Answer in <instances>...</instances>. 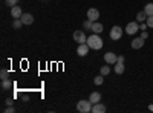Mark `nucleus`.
Listing matches in <instances>:
<instances>
[{"label": "nucleus", "mask_w": 153, "mask_h": 113, "mask_svg": "<svg viewBox=\"0 0 153 113\" xmlns=\"http://www.w3.org/2000/svg\"><path fill=\"white\" fill-rule=\"evenodd\" d=\"M86 43L89 44L91 49H94V51H100V49H103V46H104V41L100 37V34H92L91 37H87Z\"/></svg>", "instance_id": "nucleus-1"}, {"label": "nucleus", "mask_w": 153, "mask_h": 113, "mask_svg": "<svg viewBox=\"0 0 153 113\" xmlns=\"http://www.w3.org/2000/svg\"><path fill=\"white\" fill-rule=\"evenodd\" d=\"M92 103L89 101V99H81V101H78V104H76V110H78L80 113H89L92 112Z\"/></svg>", "instance_id": "nucleus-2"}, {"label": "nucleus", "mask_w": 153, "mask_h": 113, "mask_svg": "<svg viewBox=\"0 0 153 113\" xmlns=\"http://www.w3.org/2000/svg\"><path fill=\"white\" fill-rule=\"evenodd\" d=\"M123 34H124V29L121 28V26H118V24H115V26H112V29H110V40H113V41H118V40H121V37H123Z\"/></svg>", "instance_id": "nucleus-3"}, {"label": "nucleus", "mask_w": 153, "mask_h": 113, "mask_svg": "<svg viewBox=\"0 0 153 113\" xmlns=\"http://www.w3.org/2000/svg\"><path fill=\"white\" fill-rule=\"evenodd\" d=\"M138 31H139V23H138V21L127 23V26L124 28V32H126L127 35H135Z\"/></svg>", "instance_id": "nucleus-4"}, {"label": "nucleus", "mask_w": 153, "mask_h": 113, "mask_svg": "<svg viewBox=\"0 0 153 113\" xmlns=\"http://www.w3.org/2000/svg\"><path fill=\"white\" fill-rule=\"evenodd\" d=\"M74 40L78 43V44L86 43V41H87V37H86V34H84V29H83V31H75V32H74Z\"/></svg>", "instance_id": "nucleus-5"}, {"label": "nucleus", "mask_w": 153, "mask_h": 113, "mask_svg": "<svg viewBox=\"0 0 153 113\" xmlns=\"http://www.w3.org/2000/svg\"><path fill=\"white\" fill-rule=\"evenodd\" d=\"M89 51H91V47H89L87 43H81V44H78V47H76V54H78L80 57H86L89 54Z\"/></svg>", "instance_id": "nucleus-6"}, {"label": "nucleus", "mask_w": 153, "mask_h": 113, "mask_svg": "<svg viewBox=\"0 0 153 113\" xmlns=\"http://www.w3.org/2000/svg\"><path fill=\"white\" fill-rule=\"evenodd\" d=\"M104 61L107 63V64H117L118 55L113 54V52H106V54H104Z\"/></svg>", "instance_id": "nucleus-7"}, {"label": "nucleus", "mask_w": 153, "mask_h": 113, "mask_svg": "<svg viewBox=\"0 0 153 113\" xmlns=\"http://www.w3.org/2000/svg\"><path fill=\"white\" fill-rule=\"evenodd\" d=\"M87 18L92 20V21H98V18H100V11H98L97 8H91V9L87 11Z\"/></svg>", "instance_id": "nucleus-8"}, {"label": "nucleus", "mask_w": 153, "mask_h": 113, "mask_svg": "<svg viewBox=\"0 0 153 113\" xmlns=\"http://www.w3.org/2000/svg\"><path fill=\"white\" fill-rule=\"evenodd\" d=\"M144 43H146V40L144 38H141V37H136V38H133L132 40V43H130V46H132V49H141L143 46H144Z\"/></svg>", "instance_id": "nucleus-9"}, {"label": "nucleus", "mask_w": 153, "mask_h": 113, "mask_svg": "<svg viewBox=\"0 0 153 113\" xmlns=\"http://www.w3.org/2000/svg\"><path fill=\"white\" fill-rule=\"evenodd\" d=\"M20 18H22L23 24H26V26H29V24H32V23H34V16H32V14H29V12H23Z\"/></svg>", "instance_id": "nucleus-10"}, {"label": "nucleus", "mask_w": 153, "mask_h": 113, "mask_svg": "<svg viewBox=\"0 0 153 113\" xmlns=\"http://www.w3.org/2000/svg\"><path fill=\"white\" fill-rule=\"evenodd\" d=\"M106 110H107V107L101 103V101L92 106V113H106Z\"/></svg>", "instance_id": "nucleus-11"}, {"label": "nucleus", "mask_w": 153, "mask_h": 113, "mask_svg": "<svg viewBox=\"0 0 153 113\" xmlns=\"http://www.w3.org/2000/svg\"><path fill=\"white\" fill-rule=\"evenodd\" d=\"M22 14H23V11H22V8L19 5H16L14 8H11V17L12 18H20Z\"/></svg>", "instance_id": "nucleus-12"}, {"label": "nucleus", "mask_w": 153, "mask_h": 113, "mask_svg": "<svg viewBox=\"0 0 153 113\" xmlns=\"http://www.w3.org/2000/svg\"><path fill=\"white\" fill-rule=\"evenodd\" d=\"M91 31H92V34H101V32L104 31V26H103V24H101L100 21H94Z\"/></svg>", "instance_id": "nucleus-13"}, {"label": "nucleus", "mask_w": 153, "mask_h": 113, "mask_svg": "<svg viewBox=\"0 0 153 113\" xmlns=\"http://www.w3.org/2000/svg\"><path fill=\"white\" fill-rule=\"evenodd\" d=\"M89 101H91L92 104H97L101 101V93L100 92H92L91 95H89Z\"/></svg>", "instance_id": "nucleus-14"}, {"label": "nucleus", "mask_w": 153, "mask_h": 113, "mask_svg": "<svg viewBox=\"0 0 153 113\" xmlns=\"http://www.w3.org/2000/svg\"><path fill=\"white\" fill-rule=\"evenodd\" d=\"M12 87H14V83H12L9 78L2 80V89H3V90H11Z\"/></svg>", "instance_id": "nucleus-15"}, {"label": "nucleus", "mask_w": 153, "mask_h": 113, "mask_svg": "<svg viewBox=\"0 0 153 113\" xmlns=\"http://www.w3.org/2000/svg\"><path fill=\"white\" fill-rule=\"evenodd\" d=\"M113 70H115V73H117V75H123L124 70H126L124 63H117V64H115V67H113Z\"/></svg>", "instance_id": "nucleus-16"}, {"label": "nucleus", "mask_w": 153, "mask_h": 113, "mask_svg": "<svg viewBox=\"0 0 153 113\" xmlns=\"http://www.w3.org/2000/svg\"><path fill=\"white\" fill-rule=\"evenodd\" d=\"M146 20H147V14H146L144 11H139L138 14H136V21L138 23H144Z\"/></svg>", "instance_id": "nucleus-17"}, {"label": "nucleus", "mask_w": 153, "mask_h": 113, "mask_svg": "<svg viewBox=\"0 0 153 113\" xmlns=\"http://www.w3.org/2000/svg\"><path fill=\"white\" fill-rule=\"evenodd\" d=\"M144 12L147 14V17H152L153 16V3H147L144 6Z\"/></svg>", "instance_id": "nucleus-18"}, {"label": "nucleus", "mask_w": 153, "mask_h": 113, "mask_svg": "<svg viewBox=\"0 0 153 113\" xmlns=\"http://www.w3.org/2000/svg\"><path fill=\"white\" fill-rule=\"evenodd\" d=\"M109 66H110V64H107V63H106V66H103V67L100 69V73L103 75V77H106V75L110 73V67H109Z\"/></svg>", "instance_id": "nucleus-19"}, {"label": "nucleus", "mask_w": 153, "mask_h": 113, "mask_svg": "<svg viewBox=\"0 0 153 113\" xmlns=\"http://www.w3.org/2000/svg\"><path fill=\"white\" fill-rule=\"evenodd\" d=\"M22 26H23L22 18H14V21H12V28H14V29H20Z\"/></svg>", "instance_id": "nucleus-20"}, {"label": "nucleus", "mask_w": 153, "mask_h": 113, "mask_svg": "<svg viewBox=\"0 0 153 113\" xmlns=\"http://www.w3.org/2000/svg\"><path fill=\"white\" fill-rule=\"evenodd\" d=\"M92 24H94V21L92 20H84L83 21V28H84V31H91V28H92Z\"/></svg>", "instance_id": "nucleus-21"}, {"label": "nucleus", "mask_w": 153, "mask_h": 113, "mask_svg": "<svg viewBox=\"0 0 153 113\" xmlns=\"http://www.w3.org/2000/svg\"><path fill=\"white\" fill-rule=\"evenodd\" d=\"M94 83H95V86H101V84L104 83V77L100 73L98 77H95V78H94Z\"/></svg>", "instance_id": "nucleus-22"}, {"label": "nucleus", "mask_w": 153, "mask_h": 113, "mask_svg": "<svg viewBox=\"0 0 153 113\" xmlns=\"http://www.w3.org/2000/svg\"><path fill=\"white\" fill-rule=\"evenodd\" d=\"M0 78H2V80L9 78V72H8L6 69H2V70H0Z\"/></svg>", "instance_id": "nucleus-23"}, {"label": "nucleus", "mask_w": 153, "mask_h": 113, "mask_svg": "<svg viewBox=\"0 0 153 113\" xmlns=\"http://www.w3.org/2000/svg\"><path fill=\"white\" fill-rule=\"evenodd\" d=\"M17 3H19V0H6V2H5V5H8L9 8H14Z\"/></svg>", "instance_id": "nucleus-24"}, {"label": "nucleus", "mask_w": 153, "mask_h": 113, "mask_svg": "<svg viewBox=\"0 0 153 113\" xmlns=\"http://www.w3.org/2000/svg\"><path fill=\"white\" fill-rule=\"evenodd\" d=\"M146 23H147V26H149V28H153V16H152V17H147Z\"/></svg>", "instance_id": "nucleus-25"}, {"label": "nucleus", "mask_w": 153, "mask_h": 113, "mask_svg": "<svg viewBox=\"0 0 153 113\" xmlns=\"http://www.w3.org/2000/svg\"><path fill=\"white\" fill-rule=\"evenodd\" d=\"M5 112H6V113H14V112H16V109L12 107V106H8V107L5 109Z\"/></svg>", "instance_id": "nucleus-26"}, {"label": "nucleus", "mask_w": 153, "mask_h": 113, "mask_svg": "<svg viewBox=\"0 0 153 113\" xmlns=\"http://www.w3.org/2000/svg\"><path fill=\"white\" fill-rule=\"evenodd\" d=\"M139 29H141V31H146V29H149L147 23H146V21H144V23H141V24H139Z\"/></svg>", "instance_id": "nucleus-27"}, {"label": "nucleus", "mask_w": 153, "mask_h": 113, "mask_svg": "<svg viewBox=\"0 0 153 113\" xmlns=\"http://www.w3.org/2000/svg\"><path fill=\"white\" fill-rule=\"evenodd\" d=\"M141 38H144V40L149 38V32H147V31H143V32H141Z\"/></svg>", "instance_id": "nucleus-28"}, {"label": "nucleus", "mask_w": 153, "mask_h": 113, "mask_svg": "<svg viewBox=\"0 0 153 113\" xmlns=\"http://www.w3.org/2000/svg\"><path fill=\"white\" fill-rule=\"evenodd\" d=\"M5 103H6V106H12V104H14V99H12V98H8Z\"/></svg>", "instance_id": "nucleus-29"}, {"label": "nucleus", "mask_w": 153, "mask_h": 113, "mask_svg": "<svg viewBox=\"0 0 153 113\" xmlns=\"http://www.w3.org/2000/svg\"><path fill=\"white\" fill-rule=\"evenodd\" d=\"M124 60H126V58H124L123 55H120V57H118V61H117V63H124Z\"/></svg>", "instance_id": "nucleus-30"}, {"label": "nucleus", "mask_w": 153, "mask_h": 113, "mask_svg": "<svg viewBox=\"0 0 153 113\" xmlns=\"http://www.w3.org/2000/svg\"><path fill=\"white\" fill-rule=\"evenodd\" d=\"M22 99H23V101H28L29 98H28V95H22Z\"/></svg>", "instance_id": "nucleus-31"}, {"label": "nucleus", "mask_w": 153, "mask_h": 113, "mask_svg": "<svg viewBox=\"0 0 153 113\" xmlns=\"http://www.w3.org/2000/svg\"><path fill=\"white\" fill-rule=\"evenodd\" d=\"M149 110H150V112H153V104H152V106H149Z\"/></svg>", "instance_id": "nucleus-32"}]
</instances>
